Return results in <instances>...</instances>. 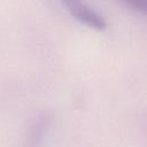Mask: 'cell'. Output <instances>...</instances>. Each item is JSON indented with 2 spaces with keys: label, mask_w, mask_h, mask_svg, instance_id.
Segmentation results:
<instances>
[{
  "label": "cell",
  "mask_w": 147,
  "mask_h": 147,
  "mask_svg": "<svg viewBox=\"0 0 147 147\" xmlns=\"http://www.w3.org/2000/svg\"><path fill=\"white\" fill-rule=\"evenodd\" d=\"M68 11L82 23L98 30H103L107 26L106 20L95 10L80 2H65Z\"/></svg>",
  "instance_id": "6da1fadb"
},
{
  "label": "cell",
  "mask_w": 147,
  "mask_h": 147,
  "mask_svg": "<svg viewBox=\"0 0 147 147\" xmlns=\"http://www.w3.org/2000/svg\"><path fill=\"white\" fill-rule=\"evenodd\" d=\"M127 5L133 9H136L137 11H140L147 15V0H131L127 2Z\"/></svg>",
  "instance_id": "7a4b0ae2"
}]
</instances>
